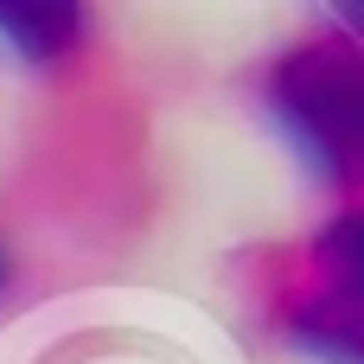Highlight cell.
Segmentation results:
<instances>
[{"label": "cell", "mask_w": 364, "mask_h": 364, "mask_svg": "<svg viewBox=\"0 0 364 364\" xmlns=\"http://www.w3.org/2000/svg\"><path fill=\"white\" fill-rule=\"evenodd\" d=\"M269 96L326 179H364V38H314L288 51Z\"/></svg>", "instance_id": "cell-1"}, {"label": "cell", "mask_w": 364, "mask_h": 364, "mask_svg": "<svg viewBox=\"0 0 364 364\" xmlns=\"http://www.w3.org/2000/svg\"><path fill=\"white\" fill-rule=\"evenodd\" d=\"M314 301L326 314H364V211H346L320 243H314Z\"/></svg>", "instance_id": "cell-2"}, {"label": "cell", "mask_w": 364, "mask_h": 364, "mask_svg": "<svg viewBox=\"0 0 364 364\" xmlns=\"http://www.w3.org/2000/svg\"><path fill=\"white\" fill-rule=\"evenodd\" d=\"M294 339L326 364H364V314H326V307H294Z\"/></svg>", "instance_id": "cell-3"}, {"label": "cell", "mask_w": 364, "mask_h": 364, "mask_svg": "<svg viewBox=\"0 0 364 364\" xmlns=\"http://www.w3.org/2000/svg\"><path fill=\"white\" fill-rule=\"evenodd\" d=\"M0 26L26 45V58H64L83 32L77 6H0Z\"/></svg>", "instance_id": "cell-4"}, {"label": "cell", "mask_w": 364, "mask_h": 364, "mask_svg": "<svg viewBox=\"0 0 364 364\" xmlns=\"http://www.w3.org/2000/svg\"><path fill=\"white\" fill-rule=\"evenodd\" d=\"M0 288H6V256H0Z\"/></svg>", "instance_id": "cell-5"}]
</instances>
